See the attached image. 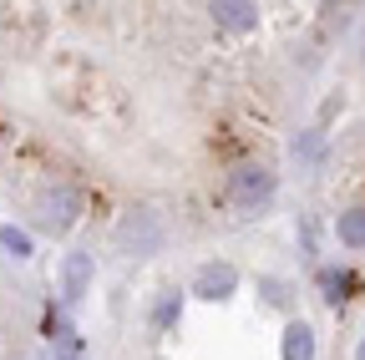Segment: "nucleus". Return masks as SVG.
<instances>
[{
  "label": "nucleus",
  "instance_id": "obj_1",
  "mask_svg": "<svg viewBox=\"0 0 365 360\" xmlns=\"http://www.w3.org/2000/svg\"><path fill=\"white\" fill-rule=\"evenodd\" d=\"M274 193H279V178H274L264 163H244V168L228 173V203H234L244 218L264 213L274 203Z\"/></svg>",
  "mask_w": 365,
  "mask_h": 360
},
{
  "label": "nucleus",
  "instance_id": "obj_2",
  "mask_svg": "<svg viewBox=\"0 0 365 360\" xmlns=\"http://www.w3.org/2000/svg\"><path fill=\"white\" fill-rule=\"evenodd\" d=\"M234 289H239V269H234V264H223V259L203 264L198 274H193V294H198V299H208V304L234 299Z\"/></svg>",
  "mask_w": 365,
  "mask_h": 360
},
{
  "label": "nucleus",
  "instance_id": "obj_3",
  "mask_svg": "<svg viewBox=\"0 0 365 360\" xmlns=\"http://www.w3.org/2000/svg\"><path fill=\"white\" fill-rule=\"evenodd\" d=\"M76 213H81V198H76L71 183H56V188L41 193V223L46 229H71Z\"/></svg>",
  "mask_w": 365,
  "mask_h": 360
},
{
  "label": "nucleus",
  "instance_id": "obj_4",
  "mask_svg": "<svg viewBox=\"0 0 365 360\" xmlns=\"http://www.w3.org/2000/svg\"><path fill=\"white\" fill-rule=\"evenodd\" d=\"M91 289V254H66L61 259V299L76 304Z\"/></svg>",
  "mask_w": 365,
  "mask_h": 360
},
{
  "label": "nucleus",
  "instance_id": "obj_5",
  "mask_svg": "<svg viewBox=\"0 0 365 360\" xmlns=\"http://www.w3.org/2000/svg\"><path fill=\"white\" fill-rule=\"evenodd\" d=\"M117 239H122V249H137V254H148V249H158V223H153V213H132L122 229H117Z\"/></svg>",
  "mask_w": 365,
  "mask_h": 360
},
{
  "label": "nucleus",
  "instance_id": "obj_6",
  "mask_svg": "<svg viewBox=\"0 0 365 360\" xmlns=\"http://www.w3.org/2000/svg\"><path fill=\"white\" fill-rule=\"evenodd\" d=\"M279 360H314V330H309L304 320H289V325H284Z\"/></svg>",
  "mask_w": 365,
  "mask_h": 360
},
{
  "label": "nucleus",
  "instance_id": "obj_7",
  "mask_svg": "<svg viewBox=\"0 0 365 360\" xmlns=\"http://www.w3.org/2000/svg\"><path fill=\"white\" fill-rule=\"evenodd\" d=\"M213 21L228 26V31H254V26H259V6H249V0H218V6H213Z\"/></svg>",
  "mask_w": 365,
  "mask_h": 360
},
{
  "label": "nucleus",
  "instance_id": "obj_8",
  "mask_svg": "<svg viewBox=\"0 0 365 360\" xmlns=\"http://www.w3.org/2000/svg\"><path fill=\"white\" fill-rule=\"evenodd\" d=\"M335 239H340L345 249H365V208H345V213L335 218Z\"/></svg>",
  "mask_w": 365,
  "mask_h": 360
},
{
  "label": "nucleus",
  "instance_id": "obj_9",
  "mask_svg": "<svg viewBox=\"0 0 365 360\" xmlns=\"http://www.w3.org/2000/svg\"><path fill=\"white\" fill-rule=\"evenodd\" d=\"M0 249H6L11 259H31V254H36L31 234H26V229H16V223H0Z\"/></svg>",
  "mask_w": 365,
  "mask_h": 360
},
{
  "label": "nucleus",
  "instance_id": "obj_10",
  "mask_svg": "<svg viewBox=\"0 0 365 360\" xmlns=\"http://www.w3.org/2000/svg\"><path fill=\"white\" fill-rule=\"evenodd\" d=\"M178 314H182V294H178V289H163V299H158V309H153V325H158V330H173Z\"/></svg>",
  "mask_w": 365,
  "mask_h": 360
},
{
  "label": "nucleus",
  "instance_id": "obj_11",
  "mask_svg": "<svg viewBox=\"0 0 365 360\" xmlns=\"http://www.w3.org/2000/svg\"><path fill=\"white\" fill-rule=\"evenodd\" d=\"M345 284H350V279L340 274V269H325V274H319V289H325V299H330V304H340V299H345V294H340Z\"/></svg>",
  "mask_w": 365,
  "mask_h": 360
},
{
  "label": "nucleus",
  "instance_id": "obj_12",
  "mask_svg": "<svg viewBox=\"0 0 365 360\" xmlns=\"http://www.w3.org/2000/svg\"><path fill=\"white\" fill-rule=\"evenodd\" d=\"M319 153V138H304V143H294V158H314Z\"/></svg>",
  "mask_w": 365,
  "mask_h": 360
},
{
  "label": "nucleus",
  "instance_id": "obj_13",
  "mask_svg": "<svg viewBox=\"0 0 365 360\" xmlns=\"http://www.w3.org/2000/svg\"><path fill=\"white\" fill-rule=\"evenodd\" d=\"M355 360H365V340H360V355H355Z\"/></svg>",
  "mask_w": 365,
  "mask_h": 360
}]
</instances>
